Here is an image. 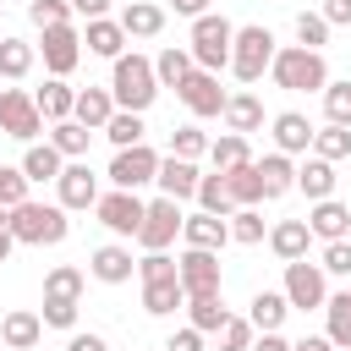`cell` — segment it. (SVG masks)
Wrapping results in <instances>:
<instances>
[{"label": "cell", "instance_id": "6da1fadb", "mask_svg": "<svg viewBox=\"0 0 351 351\" xmlns=\"http://www.w3.org/2000/svg\"><path fill=\"white\" fill-rule=\"evenodd\" d=\"M269 77H274V88H285V93H324V88H329L324 55H318V49H302V44L280 49L274 66H269Z\"/></svg>", "mask_w": 351, "mask_h": 351}, {"label": "cell", "instance_id": "7a4b0ae2", "mask_svg": "<svg viewBox=\"0 0 351 351\" xmlns=\"http://www.w3.org/2000/svg\"><path fill=\"white\" fill-rule=\"evenodd\" d=\"M110 93H115V110H132V115H143V110L159 99L154 60H143V55H121V60H115V71H110Z\"/></svg>", "mask_w": 351, "mask_h": 351}, {"label": "cell", "instance_id": "3957f363", "mask_svg": "<svg viewBox=\"0 0 351 351\" xmlns=\"http://www.w3.org/2000/svg\"><path fill=\"white\" fill-rule=\"evenodd\" d=\"M66 230H71V219H66V208L60 203H22V208H11V236L22 241V247H55V241H66Z\"/></svg>", "mask_w": 351, "mask_h": 351}, {"label": "cell", "instance_id": "277c9868", "mask_svg": "<svg viewBox=\"0 0 351 351\" xmlns=\"http://www.w3.org/2000/svg\"><path fill=\"white\" fill-rule=\"evenodd\" d=\"M230 44H236V27L225 22V16H197L192 22V60H197V71H225L230 66Z\"/></svg>", "mask_w": 351, "mask_h": 351}, {"label": "cell", "instance_id": "5b68a950", "mask_svg": "<svg viewBox=\"0 0 351 351\" xmlns=\"http://www.w3.org/2000/svg\"><path fill=\"white\" fill-rule=\"evenodd\" d=\"M274 33L263 27V22H252V27H236V44H230V71L241 77V82H258L269 66H274Z\"/></svg>", "mask_w": 351, "mask_h": 351}, {"label": "cell", "instance_id": "8992f818", "mask_svg": "<svg viewBox=\"0 0 351 351\" xmlns=\"http://www.w3.org/2000/svg\"><path fill=\"white\" fill-rule=\"evenodd\" d=\"M0 132L16 137V143H38L44 115H38V104H33L27 88H0Z\"/></svg>", "mask_w": 351, "mask_h": 351}, {"label": "cell", "instance_id": "52a82bcc", "mask_svg": "<svg viewBox=\"0 0 351 351\" xmlns=\"http://www.w3.org/2000/svg\"><path fill=\"white\" fill-rule=\"evenodd\" d=\"M181 225H186L181 203H176V197H154V203H148V214H143L137 247H143V252H165V247H170V241L181 236Z\"/></svg>", "mask_w": 351, "mask_h": 351}, {"label": "cell", "instance_id": "ba28073f", "mask_svg": "<svg viewBox=\"0 0 351 351\" xmlns=\"http://www.w3.org/2000/svg\"><path fill=\"white\" fill-rule=\"evenodd\" d=\"M93 214H99V225L104 230H115V236H137L143 230V214H148V203L137 197V192H99V203H93Z\"/></svg>", "mask_w": 351, "mask_h": 351}, {"label": "cell", "instance_id": "9c48e42d", "mask_svg": "<svg viewBox=\"0 0 351 351\" xmlns=\"http://www.w3.org/2000/svg\"><path fill=\"white\" fill-rule=\"evenodd\" d=\"M154 176H159V154H154L148 143H137V148H115V159H110V186L137 192V186H148Z\"/></svg>", "mask_w": 351, "mask_h": 351}, {"label": "cell", "instance_id": "30bf717a", "mask_svg": "<svg viewBox=\"0 0 351 351\" xmlns=\"http://www.w3.org/2000/svg\"><path fill=\"white\" fill-rule=\"evenodd\" d=\"M176 263H181V291H186V296H219V285H225V274H219V252L186 247Z\"/></svg>", "mask_w": 351, "mask_h": 351}, {"label": "cell", "instance_id": "8fae6325", "mask_svg": "<svg viewBox=\"0 0 351 351\" xmlns=\"http://www.w3.org/2000/svg\"><path fill=\"white\" fill-rule=\"evenodd\" d=\"M285 302L291 307H324L329 302V285H324V269L318 263H307V258H296V263H285Z\"/></svg>", "mask_w": 351, "mask_h": 351}, {"label": "cell", "instance_id": "7c38bea8", "mask_svg": "<svg viewBox=\"0 0 351 351\" xmlns=\"http://www.w3.org/2000/svg\"><path fill=\"white\" fill-rule=\"evenodd\" d=\"M38 49H44L49 77H71V66L82 60V33H77V27H49Z\"/></svg>", "mask_w": 351, "mask_h": 351}, {"label": "cell", "instance_id": "4fadbf2b", "mask_svg": "<svg viewBox=\"0 0 351 351\" xmlns=\"http://www.w3.org/2000/svg\"><path fill=\"white\" fill-rule=\"evenodd\" d=\"M225 88H219V77L214 71H192L186 82H181V104L192 110V115H225Z\"/></svg>", "mask_w": 351, "mask_h": 351}, {"label": "cell", "instance_id": "5bb4252c", "mask_svg": "<svg viewBox=\"0 0 351 351\" xmlns=\"http://www.w3.org/2000/svg\"><path fill=\"white\" fill-rule=\"evenodd\" d=\"M55 192H60V208H93V203H99V176H93L82 159H71V165L60 170Z\"/></svg>", "mask_w": 351, "mask_h": 351}, {"label": "cell", "instance_id": "9a60e30c", "mask_svg": "<svg viewBox=\"0 0 351 351\" xmlns=\"http://www.w3.org/2000/svg\"><path fill=\"white\" fill-rule=\"evenodd\" d=\"M88 274H93V280H104V285H126V280L137 274V258H132V247L110 241V247H93V258H88Z\"/></svg>", "mask_w": 351, "mask_h": 351}, {"label": "cell", "instance_id": "2e32d148", "mask_svg": "<svg viewBox=\"0 0 351 351\" xmlns=\"http://www.w3.org/2000/svg\"><path fill=\"white\" fill-rule=\"evenodd\" d=\"M269 126H274V148H280V154H313V132H318V126H313L302 110H280Z\"/></svg>", "mask_w": 351, "mask_h": 351}, {"label": "cell", "instance_id": "e0dca14e", "mask_svg": "<svg viewBox=\"0 0 351 351\" xmlns=\"http://www.w3.org/2000/svg\"><path fill=\"white\" fill-rule=\"evenodd\" d=\"M307 230H313L318 241H351V208L335 203V197H324V203L307 208Z\"/></svg>", "mask_w": 351, "mask_h": 351}, {"label": "cell", "instance_id": "ac0fdd59", "mask_svg": "<svg viewBox=\"0 0 351 351\" xmlns=\"http://www.w3.org/2000/svg\"><path fill=\"white\" fill-rule=\"evenodd\" d=\"M154 181H159V192H165V197L186 203V197H197V181H203V176H197V165H192V159H176V154H170V159H159V176H154Z\"/></svg>", "mask_w": 351, "mask_h": 351}, {"label": "cell", "instance_id": "d6986e66", "mask_svg": "<svg viewBox=\"0 0 351 351\" xmlns=\"http://www.w3.org/2000/svg\"><path fill=\"white\" fill-rule=\"evenodd\" d=\"M181 241L186 247H203V252H219L225 241H230V219H219V214H186V225H181Z\"/></svg>", "mask_w": 351, "mask_h": 351}, {"label": "cell", "instance_id": "ffe728a7", "mask_svg": "<svg viewBox=\"0 0 351 351\" xmlns=\"http://www.w3.org/2000/svg\"><path fill=\"white\" fill-rule=\"evenodd\" d=\"M33 104H38V115L55 126V121H71L77 115V88H66V77H49L38 93H33Z\"/></svg>", "mask_w": 351, "mask_h": 351}, {"label": "cell", "instance_id": "44dd1931", "mask_svg": "<svg viewBox=\"0 0 351 351\" xmlns=\"http://www.w3.org/2000/svg\"><path fill=\"white\" fill-rule=\"evenodd\" d=\"M82 44H88V55L121 60V55H126V27H121V22H110V16H99V22H88V27H82Z\"/></svg>", "mask_w": 351, "mask_h": 351}, {"label": "cell", "instance_id": "7402d4cb", "mask_svg": "<svg viewBox=\"0 0 351 351\" xmlns=\"http://www.w3.org/2000/svg\"><path fill=\"white\" fill-rule=\"evenodd\" d=\"M307 241H313L307 219H280V225H269V247H274V258H285V263L307 258Z\"/></svg>", "mask_w": 351, "mask_h": 351}, {"label": "cell", "instance_id": "603a6c76", "mask_svg": "<svg viewBox=\"0 0 351 351\" xmlns=\"http://www.w3.org/2000/svg\"><path fill=\"white\" fill-rule=\"evenodd\" d=\"M285 313H291L285 291H258V296L247 302V324H252L258 335H274V329L285 324Z\"/></svg>", "mask_w": 351, "mask_h": 351}, {"label": "cell", "instance_id": "cb8c5ba5", "mask_svg": "<svg viewBox=\"0 0 351 351\" xmlns=\"http://www.w3.org/2000/svg\"><path fill=\"white\" fill-rule=\"evenodd\" d=\"M0 340H5L11 351H33V346L44 340V318H38V313H27V307H16V313H5Z\"/></svg>", "mask_w": 351, "mask_h": 351}, {"label": "cell", "instance_id": "d4e9b609", "mask_svg": "<svg viewBox=\"0 0 351 351\" xmlns=\"http://www.w3.org/2000/svg\"><path fill=\"white\" fill-rule=\"evenodd\" d=\"M110 115H115V93H110V88H82V93H77V115H71V121H82L88 132H104Z\"/></svg>", "mask_w": 351, "mask_h": 351}, {"label": "cell", "instance_id": "484cf974", "mask_svg": "<svg viewBox=\"0 0 351 351\" xmlns=\"http://www.w3.org/2000/svg\"><path fill=\"white\" fill-rule=\"evenodd\" d=\"M66 165H71V159H60L55 143H27V154H22V176H27V181H60Z\"/></svg>", "mask_w": 351, "mask_h": 351}, {"label": "cell", "instance_id": "4316f807", "mask_svg": "<svg viewBox=\"0 0 351 351\" xmlns=\"http://www.w3.org/2000/svg\"><path fill=\"white\" fill-rule=\"evenodd\" d=\"M258 181H263V197H285L291 186H296V165H291V154H263L258 159Z\"/></svg>", "mask_w": 351, "mask_h": 351}, {"label": "cell", "instance_id": "83f0119b", "mask_svg": "<svg viewBox=\"0 0 351 351\" xmlns=\"http://www.w3.org/2000/svg\"><path fill=\"white\" fill-rule=\"evenodd\" d=\"M296 192H307V203H324V197H335V165L329 159H307V165H296Z\"/></svg>", "mask_w": 351, "mask_h": 351}, {"label": "cell", "instance_id": "f1b7e54d", "mask_svg": "<svg viewBox=\"0 0 351 351\" xmlns=\"http://www.w3.org/2000/svg\"><path fill=\"white\" fill-rule=\"evenodd\" d=\"M121 27H126V38H154L159 27H165V5H154V0H137V5H121V16H115Z\"/></svg>", "mask_w": 351, "mask_h": 351}, {"label": "cell", "instance_id": "f546056e", "mask_svg": "<svg viewBox=\"0 0 351 351\" xmlns=\"http://www.w3.org/2000/svg\"><path fill=\"white\" fill-rule=\"evenodd\" d=\"M197 71V60H192V49H159V60H154V77H159V88H176L181 93V82Z\"/></svg>", "mask_w": 351, "mask_h": 351}, {"label": "cell", "instance_id": "4dcf8cb0", "mask_svg": "<svg viewBox=\"0 0 351 351\" xmlns=\"http://www.w3.org/2000/svg\"><path fill=\"white\" fill-rule=\"evenodd\" d=\"M225 126L241 132V137L258 132V126H263V104H258V93H230V99H225Z\"/></svg>", "mask_w": 351, "mask_h": 351}, {"label": "cell", "instance_id": "1f68e13d", "mask_svg": "<svg viewBox=\"0 0 351 351\" xmlns=\"http://www.w3.org/2000/svg\"><path fill=\"white\" fill-rule=\"evenodd\" d=\"M225 186H230V203H236V208H258V203H263L258 159H252V165H241V170H225Z\"/></svg>", "mask_w": 351, "mask_h": 351}, {"label": "cell", "instance_id": "d6a6232c", "mask_svg": "<svg viewBox=\"0 0 351 351\" xmlns=\"http://www.w3.org/2000/svg\"><path fill=\"white\" fill-rule=\"evenodd\" d=\"M181 307H186V291H181V280L143 285V313H154V318H170V313H181Z\"/></svg>", "mask_w": 351, "mask_h": 351}, {"label": "cell", "instance_id": "836d02e7", "mask_svg": "<svg viewBox=\"0 0 351 351\" xmlns=\"http://www.w3.org/2000/svg\"><path fill=\"white\" fill-rule=\"evenodd\" d=\"M225 318H230V313H225L219 296H186V324H192L197 335H219Z\"/></svg>", "mask_w": 351, "mask_h": 351}, {"label": "cell", "instance_id": "e575fe53", "mask_svg": "<svg viewBox=\"0 0 351 351\" xmlns=\"http://www.w3.org/2000/svg\"><path fill=\"white\" fill-rule=\"evenodd\" d=\"M208 159H214V170L225 176V170H241V165H252V154H247V137L241 132H225V137H214L208 143Z\"/></svg>", "mask_w": 351, "mask_h": 351}, {"label": "cell", "instance_id": "d590c367", "mask_svg": "<svg viewBox=\"0 0 351 351\" xmlns=\"http://www.w3.org/2000/svg\"><path fill=\"white\" fill-rule=\"evenodd\" d=\"M33 71V44L27 38H0V82H22Z\"/></svg>", "mask_w": 351, "mask_h": 351}, {"label": "cell", "instance_id": "8d00e7d4", "mask_svg": "<svg viewBox=\"0 0 351 351\" xmlns=\"http://www.w3.org/2000/svg\"><path fill=\"white\" fill-rule=\"evenodd\" d=\"M324 313H329V340H335V351H351V291H340V296H329L324 302Z\"/></svg>", "mask_w": 351, "mask_h": 351}, {"label": "cell", "instance_id": "74e56055", "mask_svg": "<svg viewBox=\"0 0 351 351\" xmlns=\"http://www.w3.org/2000/svg\"><path fill=\"white\" fill-rule=\"evenodd\" d=\"M88 137H93V132H88L82 121H55V126H49V143L60 148V159H82V154H88Z\"/></svg>", "mask_w": 351, "mask_h": 351}, {"label": "cell", "instance_id": "f35d334b", "mask_svg": "<svg viewBox=\"0 0 351 351\" xmlns=\"http://www.w3.org/2000/svg\"><path fill=\"white\" fill-rule=\"evenodd\" d=\"M197 203H203V214H219V219H230V214H236V203H230V186H225V176H219V170L197 181Z\"/></svg>", "mask_w": 351, "mask_h": 351}, {"label": "cell", "instance_id": "ab89813d", "mask_svg": "<svg viewBox=\"0 0 351 351\" xmlns=\"http://www.w3.org/2000/svg\"><path fill=\"white\" fill-rule=\"evenodd\" d=\"M313 154L329 159V165L346 159V154H351V126H318V132H313Z\"/></svg>", "mask_w": 351, "mask_h": 351}, {"label": "cell", "instance_id": "60d3db41", "mask_svg": "<svg viewBox=\"0 0 351 351\" xmlns=\"http://www.w3.org/2000/svg\"><path fill=\"white\" fill-rule=\"evenodd\" d=\"M27 16H33L38 33H49V27H71V0H27Z\"/></svg>", "mask_w": 351, "mask_h": 351}, {"label": "cell", "instance_id": "b9f144b4", "mask_svg": "<svg viewBox=\"0 0 351 351\" xmlns=\"http://www.w3.org/2000/svg\"><path fill=\"white\" fill-rule=\"evenodd\" d=\"M104 137H110L115 148H137V143H143V115L115 110V115H110V126H104Z\"/></svg>", "mask_w": 351, "mask_h": 351}, {"label": "cell", "instance_id": "7bdbcfd3", "mask_svg": "<svg viewBox=\"0 0 351 351\" xmlns=\"http://www.w3.org/2000/svg\"><path fill=\"white\" fill-rule=\"evenodd\" d=\"M137 280L143 285H159V280H181V263L170 252H143L137 258Z\"/></svg>", "mask_w": 351, "mask_h": 351}, {"label": "cell", "instance_id": "ee69618b", "mask_svg": "<svg viewBox=\"0 0 351 351\" xmlns=\"http://www.w3.org/2000/svg\"><path fill=\"white\" fill-rule=\"evenodd\" d=\"M296 44L324 55V44H329V22H324V11H302V16H296Z\"/></svg>", "mask_w": 351, "mask_h": 351}, {"label": "cell", "instance_id": "f6af8a7d", "mask_svg": "<svg viewBox=\"0 0 351 351\" xmlns=\"http://www.w3.org/2000/svg\"><path fill=\"white\" fill-rule=\"evenodd\" d=\"M269 230H263V214L258 208H236L230 214V241H241V247H258Z\"/></svg>", "mask_w": 351, "mask_h": 351}, {"label": "cell", "instance_id": "bcb514c9", "mask_svg": "<svg viewBox=\"0 0 351 351\" xmlns=\"http://www.w3.org/2000/svg\"><path fill=\"white\" fill-rule=\"evenodd\" d=\"M44 296H66V302H77V296H82V269H71V263L49 269V274H44Z\"/></svg>", "mask_w": 351, "mask_h": 351}, {"label": "cell", "instance_id": "7dc6e473", "mask_svg": "<svg viewBox=\"0 0 351 351\" xmlns=\"http://www.w3.org/2000/svg\"><path fill=\"white\" fill-rule=\"evenodd\" d=\"M324 115H329V126H351V82L324 88Z\"/></svg>", "mask_w": 351, "mask_h": 351}, {"label": "cell", "instance_id": "c3c4849f", "mask_svg": "<svg viewBox=\"0 0 351 351\" xmlns=\"http://www.w3.org/2000/svg\"><path fill=\"white\" fill-rule=\"evenodd\" d=\"M170 154H176V159H197V154H208V132H197V126H176V132H170Z\"/></svg>", "mask_w": 351, "mask_h": 351}, {"label": "cell", "instance_id": "681fc988", "mask_svg": "<svg viewBox=\"0 0 351 351\" xmlns=\"http://www.w3.org/2000/svg\"><path fill=\"white\" fill-rule=\"evenodd\" d=\"M27 186H33V181L22 176V165H16V170L0 165V208H22V203H27Z\"/></svg>", "mask_w": 351, "mask_h": 351}, {"label": "cell", "instance_id": "f907efd6", "mask_svg": "<svg viewBox=\"0 0 351 351\" xmlns=\"http://www.w3.org/2000/svg\"><path fill=\"white\" fill-rule=\"evenodd\" d=\"M252 340H258V329H252L247 318H225V329H219V351H252Z\"/></svg>", "mask_w": 351, "mask_h": 351}, {"label": "cell", "instance_id": "816d5d0a", "mask_svg": "<svg viewBox=\"0 0 351 351\" xmlns=\"http://www.w3.org/2000/svg\"><path fill=\"white\" fill-rule=\"evenodd\" d=\"M44 329H71L77 324V302H66V296H44Z\"/></svg>", "mask_w": 351, "mask_h": 351}, {"label": "cell", "instance_id": "f5cc1de1", "mask_svg": "<svg viewBox=\"0 0 351 351\" xmlns=\"http://www.w3.org/2000/svg\"><path fill=\"white\" fill-rule=\"evenodd\" d=\"M318 269H324V274H340V280H351V241H324V258H318Z\"/></svg>", "mask_w": 351, "mask_h": 351}, {"label": "cell", "instance_id": "db71d44e", "mask_svg": "<svg viewBox=\"0 0 351 351\" xmlns=\"http://www.w3.org/2000/svg\"><path fill=\"white\" fill-rule=\"evenodd\" d=\"M165 351H203V335H197V329L186 324V329H176V335L165 340Z\"/></svg>", "mask_w": 351, "mask_h": 351}, {"label": "cell", "instance_id": "11a10c76", "mask_svg": "<svg viewBox=\"0 0 351 351\" xmlns=\"http://www.w3.org/2000/svg\"><path fill=\"white\" fill-rule=\"evenodd\" d=\"M324 22L329 27H351V0H324Z\"/></svg>", "mask_w": 351, "mask_h": 351}, {"label": "cell", "instance_id": "9f6ffc18", "mask_svg": "<svg viewBox=\"0 0 351 351\" xmlns=\"http://www.w3.org/2000/svg\"><path fill=\"white\" fill-rule=\"evenodd\" d=\"M110 11V0H71V16H82V22H99Z\"/></svg>", "mask_w": 351, "mask_h": 351}, {"label": "cell", "instance_id": "6f0895ef", "mask_svg": "<svg viewBox=\"0 0 351 351\" xmlns=\"http://www.w3.org/2000/svg\"><path fill=\"white\" fill-rule=\"evenodd\" d=\"M252 351H296V346H291V340L274 329V335H258V340H252Z\"/></svg>", "mask_w": 351, "mask_h": 351}, {"label": "cell", "instance_id": "680465c9", "mask_svg": "<svg viewBox=\"0 0 351 351\" xmlns=\"http://www.w3.org/2000/svg\"><path fill=\"white\" fill-rule=\"evenodd\" d=\"M66 351H110V346H104V335H71Z\"/></svg>", "mask_w": 351, "mask_h": 351}, {"label": "cell", "instance_id": "91938a15", "mask_svg": "<svg viewBox=\"0 0 351 351\" xmlns=\"http://www.w3.org/2000/svg\"><path fill=\"white\" fill-rule=\"evenodd\" d=\"M11 247H16V236H11V208H0V263L11 258Z\"/></svg>", "mask_w": 351, "mask_h": 351}, {"label": "cell", "instance_id": "94428289", "mask_svg": "<svg viewBox=\"0 0 351 351\" xmlns=\"http://www.w3.org/2000/svg\"><path fill=\"white\" fill-rule=\"evenodd\" d=\"M170 5H176V16H192V22L208 16V0H170Z\"/></svg>", "mask_w": 351, "mask_h": 351}, {"label": "cell", "instance_id": "6125c7cd", "mask_svg": "<svg viewBox=\"0 0 351 351\" xmlns=\"http://www.w3.org/2000/svg\"><path fill=\"white\" fill-rule=\"evenodd\" d=\"M296 351H335V340L329 335H307V340H296Z\"/></svg>", "mask_w": 351, "mask_h": 351}, {"label": "cell", "instance_id": "be15d7a7", "mask_svg": "<svg viewBox=\"0 0 351 351\" xmlns=\"http://www.w3.org/2000/svg\"><path fill=\"white\" fill-rule=\"evenodd\" d=\"M121 5H137V0H121Z\"/></svg>", "mask_w": 351, "mask_h": 351}]
</instances>
